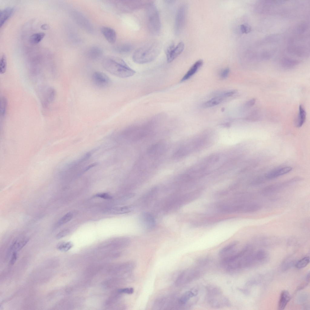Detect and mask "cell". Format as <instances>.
<instances>
[{
    "label": "cell",
    "mask_w": 310,
    "mask_h": 310,
    "mask_svg": "<svg viewBox=\"0 0 310 310\" xmlns=\"http://www.w3.org/2000/svg\"><path fill=\"white\" fill-rule=\"evenodd\" d=\"M48 25L46 24H44L41 25V28L43 30H47L49 28Z\"/></svg>",
    "instance_id": "f6af8a7d"
},
{
    "label": "cell",
    "mask_w": 310,
    "mask_h": 310,
    "mask_svg": "<svg viewBox=\"0 0 310 310\" xmlns=\"http://www.w3.org/2000/svg\"><path fill=\"white\" fill-rule=\"evenodd\" d=\"M223 98L221 96L213 98L204 103L203 105V107L205 108H208L217 105L223 101Z\"/></svg>",
    "instance_id": "4316f807"
},
{
    "label": "cell",
    "mask_w": 310,
    "mask_h": 310,
    "mask_svg": "<svg viewBox=\"0 0 310 310\" xmlns=\"http://www.w3.org/2000/svg\"><path fill=\"white\" fill-rule=\"evenodd\" d=\"M200 272L196 269H189L183 272L177 278L175 284L180 286L197 279L200 276Z\"/></svg>",
    "instance_id": "277c9868"
},
{
    "label": "cell",
    "mask_w": 310,
    "mask_h": 310,
    "mask_svg": "<svg viewBox=\"0 0 310 310\" xmlns=\"http://www.w3.org/2000/svg\"><path fill=\"white\" fill-rule=\"evenodd\" d=\"M292 169V168L290 167L277 168L265 174V177L269 179H275L288 173L290 172Z\"/></svg>",
    "instance_id": "9a60e30c"
},
{
    "label": "cell",
    "mask_w": 310,
    "mask_h": 310,
    "mask_svg": "<svg viewBox=\"0 0 310 310\" xmlns=\"http://www.w3.org/2000/svg\"><path fill=\"white\" fill-rule=\"evenodd\" d=\"M206 291L207 295L209 297H216L221 295L222 292L218 287L213 285L206 286Z\"/></svg>",
    "instance_id": "cb8c5ba5"
},
{
    "label": "cell",
    "mask_w": 310,
    "mask_h": 310,
    "mask_svg": "<svg viewBox=\"0 0 310 310\" xmlns=\"http://www.w3.org/2000/svg\"><path fill=\"white\" fill-rule=\"evenodd\" d=\"M237 243V242L235 241L224 247L219 251V255L220 256H224L234 248Z\"/></svg>",
    "instance_id": "f1b7e54d"
},
{
    "label": "cell",
    "mask_w": 310,
    "mask_h": 310,
    "mask_svg": "<svg viewBox=\"0 0 310 310\" xmlns=\"http://www.w3.org/2000/svg\"><path fill=\"white\" fill-rule=\"evenodd\" d=\"M8 105V101L7 98L2 96L0 99V115L1 117L2 118L5 116Z\"/></svg>",
    "instance_id": "f546056e"
},
{
    "label": "cell",
    "mask_w": 310,
    "mask_h": 310,
    "mask_svg": "<svg viewBox=\"0 0 310 310\" xmlns=\"http://www.w3.org/2000/svg\"><path fill=\"white\" fill-rule=\"evenodd\" d=\"M147 23L150 31L154 35L158 34L161 28L159 12L155 4L150 2L145 5Z\"/></svg>",
    "instance_id": "3957f363"
},
{
    "label": "cell",
    "mask_w": 310,
    "mask_h": 310,
    "mask_svg": "<svg viewBox=\"0 0 310 310\" xmlns=\"http://www.w3.org/2000/svg\"><path fill=\"white\" fill-rule=\"evenodd\" d=\"M12 253L10 262V264L11 265H13L15 263L17 260V257L16 252H14Z\"/></svg>",
    "instance_id": "60d3db41"
},
{
    "label": "cell",
    "mask_w": 310,
    "mask_h": 310,
    "mask_svg": "<svg viewBox=\"0 0 310 310\" xmlns=\"http://www.w3.org/2000/svg\"><path fill=\"white\" fill-rule=\"evenodd\" d=\"M165 150L164 144L160 142H157L150 146L147 150V153L151 157H157L162 154Z\"/></svg>",
    "instance_id": "5bb4252c"
},
{
    "label": "cell",
    "mask_w": 310,
    "mask_h": 310,
    "mask_svg": "<svg viewBox=\"0 0 310 310\" xmlns=\"http://www.w3.org/2000/svg\"><path fill=\"white\" fill-rule=\"evenodd\" d=\"M95 196L107 200L111 199L112 198V197L107 193H99L96 194Z\"/></svg>",
    "instance_id": "ab89813d"
},
{
    "label": "cell",
    "mask_w": 310,
    "mask_h": 310,
    "mask_svg": "<svg viewBox=\"0 0 310 310\" xmlns=\"http://www.w3.org/2000/svg\"><path fill=\"white\" fill-rule=\"evenodd\" d=\"M69 232L68 229L63 230L58 233L56 236L57 239H61L67 235Z\"/></svg>",
    "instance_id": "f35d334b"
},
{
    "label": "cell",
    "mask_w": 310,
    "mask_h": 310,
    "mask_svg": "<svg viewBox=\"0 0 310 310\" xmlns=\"http://www.w3.org/2000/svg\"><path fill=\"white\" fill-rule=\"evenodd\" d=\"M187 11V6L181 5L177 9L175 18L174 31L176 34L180 33L185 24Z\"/></svg>",
    "instance_id": "8992f818"
},
{
    "label": "cell",
    "mask_w": 310,
    "mask_h": 310,
    "mask_svg": "<svg viewBox=\"0 0 310 310\" xmlns=\"http://www.w3.org/2000/svg\"><path fill=\"white\" fill-rule=\"evenodd\" d=\"M261 206L255 203H249L240 205L236 207V210L243 213H254L261 209Z\"/></svg>",
    "instance_id": "e0dca14e"
},
{
    "label": "cell",
    "mask_w": 310,
    "mask_h": 310,
    "mask_svg": "<svg viewBox=\"0 0 310 310\" xmlns=\"http://www.w3.org/2000/svg\"><path fill=\"white\" fill-rule=\"evenodd\" d=\"M197 294V291L193 289L187 291L184 293L180 297L178 300V302L180 304L184 305L190 299L196 296Z\"/></svg>",
    "instance_id": "7402d4cb"
},
{
    "label": "cell",
    "mask_w": 310,
    "mask_h": 310,
    "mask_svg": "<svg viewBox=\"0 0 310 310\" xmlns=\"http://www.w3.org/2000/svg\"><path fill=\"white\" fill-rule=\"evenodd\" d=\"M91 81L94 85L100 88H104L109 86L110 83L109 78L104 73L95 71L91 77Z\"/></svg>",
    "instance_id": "ba28073f"
},
{
    "label": "cell",
    "mask_w": 310,
    "mask_h": 310,
    "mask_svg": "<svg viewBox=\"0 0 310 310\" xmlns=\"http://www.w3.org/2000/svg\"><path fill=\"white\" fill-rule=\"evenodd\" d=\"M290 298V295L289 292L286 290L283 291L281 294L278 302V309L280 310L284 309Z\"/></svg>",
    "instance_id": "44dd1931"
},
{
    "label": "cell",
    "mask_w": 310,
    "mask_h": 310,
    "mask_svg": "<svg viewBox=\"0 0 310 310\" xmlns=\"http://www.w3.org/2000/svg\"><path fill=\"white\" fill-rule=\"evenodd\" d=\"M101 33L110 43H114L117 38V33L113 28L107 26H102L101 28Z\"/></svg>",
    "instance_id": "2e32d148"
},
{
    "label": "cell",
    "mask_w": 310,
    "mask_h": 310,
    "mask_svg": "<svg viewBox=\"0 0 310 310\" xmlns=\"http://www.w3.org/2000/svg\"><path fill=\"white\" fill-rule=\"evenodd\" d=\"M140 219L141 224L147 229H152L155 226V219L150 213L146 212L143 213L140 215Z\"/></svg>",
    "instance_id": "4fadbf2b"
},
{
    "label": "cell",
    "mask_w": 310,
    "mask_h": 310,
    "mask_svg": "<svg viewBox=\"0 0 310 310\" xmlns=\"http://www.w3.org/2000/svg\"><path fill=\"white\" fill-rule=\"evenodd\" d=\"M38 96L42 105L47 107L54 100L56 96L55 90L51 87H45L38 91Z\"/></svg>",
    "instance_id": "5b68a950"
},
{
    "label": "cell",
    "mask_w": 310,
    "mask_h": 310,
    "mask_svg": "<svg viewBox=\"0 0 310 310\" xmlns=\"http://www.w3.org/2000/svg\"><path fill=\"white\" fill-rule=\"evenodd\" d=\"M203 61L200 59L196 62L181 79V82L187 80L193 75L202 65Z\"/></svg>",
    "instance_id": "d6986e66"
},
{
    "label": "cell",
    "mask_w": 310,
    "mask_h": 310,
    "mask_svg": "<svg viewBox=\"0 0 310 310\" xmlns=\"http://www.w3.org/2000/svg\"><path fill=\"white\" fill-rule=\"evenodd\" d=\"M73 217V214L72 212H69L63 216L57 222V226H61L69 221Z\"/></svg>",
    "instance_id": "1f68e13d"
},
{
    "label": "cell",
    "mask_w": 310,
    "mask_h": 310,
    "mask_svg": "<svg viewBox=\"0 0 310 310\" xmlns=\"http://www.w3.org/2000/svg\"><path fill=\"white\" fill-rule=\"evenodd\" d=\"M73 246V243L71 242H61L59 243L57 246V248L59 250L66 252L70 249Z\"/></svg>",
    "instance_id": "d6a6232c"
},
{
    "label": "cell",
    "mask_w": 310,
    "mask_h": 310,
    "mask_svg": "<svg viewBox=\"0 0 310 310\" xmlns=\"http://www.w3.org/2000/svg\"><path fill=\"white\" fill-rule=\"evenodd\" d=\"M133 49V46L129 44H124L117 47L116 51L119 53L125 54L130 52Z\"/></svg>",
    "instance_id": "4dcf8cb0"
},
{
    "label": "cell",
    "mask_w": 310,
    "mask_h": 310,
    "mask_svg": "<svg viewBox=\"0 0 310 310\" xmlns=\"http://www.w3.org/2000/svg\"><path fill=\"white\" fill-rule=\"evenodd\" d=\"M29 240L28 238H24L14 241L10 246L8 251V255L12 252H17L20 250L28 243Z\"/></svg>",
    "instance_id": "ac0fdd59"
},
{
    "label": "cell",
    "mask_w": 310,
    "mask_h": 310,
    "mask_svg": "<svg viewBox=\"0 0 310 310\" xmlns=\"http://www.w3.org/2000/svg\"><path fill=\"white\" fill-rule=\"evenodd\" d=\"M7 68V62L6 57L5 54H3L1 56L0 61V73L3 74L5 73Z\"/></svg>",
    "instance_id": "836d02e7"
},
{
    "label": "cell",
    "mask_w": 310,
    "mask_h": 310,
    "mask_svg": "<svg viewBox=\"0 0 310 310\" xmlns=\"http://www.w3.org/2000/svg\"><path fill=\"white\" fill-rule=\"evenodd\" d=\"M45 33L44 32H38L33 34L30 36L29 41L32 44H35L39 43L44 38Z\"/></svg>",
    "instance_id": "83f0119b"
},
{
    "label": "cell",
    "mask_w": 310,
    "mask_h": 310,
    "mask_svg": "<svg viewBox=\"0 0 310 310\" xmlns=\"http://www.w3.org/2000/svg\"><path fill=\"white\" fill-rule=\"evenodd\" d=\"M236 91H227V92L224 93L221 96L223 98L229 97L233 95L234 94L236 93Z\"/></svg>",
    "instance_id": "b9f144b4"
},
{
    "label": "cell",
    "mask_w": 310,
    "mask_h": 310,
    "mask_svg": "<svg viewBox=\"0 0 310 310\" xmlns=\"http://www.w3.org/2000/svg\"><path fill=\"white\" fill-rule=\"evenodd\" d=\"M131 206H125L112 208L108 210V212L111 214H120L129 213L131 211Z\"/></svg>",
    "instance_id": "484cf974"
},
{
    "label": "cell",
    "mask_w": 310,
    "mask_h": 310,
    "mask_svg": "<svg viewBox=\"0 0 310 310\" xmlns=\"http://www.w3.org/2000/svg\"><path fill=\"white\" fill-rule=\"evenodd\" d=\"M309 262V257H305L298 261L296 263L295 266L298 269L302 268L306 266Z\"/></svg>",
    "instance_id": "e575fe53"
},
{
    "label": "cell",
    "mask_w": 310,
    "mask_h": 310,
    "mask_svg": "<svg viewBox=\"0 0 310 310\" xmlns=\"http://www.w3.org/2000/svg\"><path fill=\"white\" fill-rule=\"evenodd\" d=\"M229 72V68H226L222 72L221 77L223 78H226L228 75Z\"/></svg>",
    "instance_id": "7bdbcfd3"
},
{
    "label": "cell",
    "mask_w": 310,
    "mask_h": 310,
    "mask_svg": "<svg viewBox=\"0 0 310 310\" xmlns=\"http://www.w3.org/2000/svg\"><path fill=\"white\" fill-rule=\"evenodd\" d=\"M306 279L307 281L308 282H309V279H310L309 273H308V274H307V276H306Z\"/></svg>",
    "instance_id": "bcb514c9"
},
{
    "label": "cell",
    "mask_w": 310,
    "mask_h": 310,
    "mask_svg": "<svg viewBox=\"0 0 310 310\" xmlns=\"http://www.w3.org/2000/svg\"><path fill=\"white\" fill-rule=\"evenodd\" d=\"M249 246H246L242 250L233 254L224 257L221 261L222 263L225 265L235 262L246 255L249 251Z\"/></svg>",
    "instance_id": "7c38bea8"
},
{
    "label": "cell",
    "mask_w": 310,
    "mask_h": 310,
    "mask_svg": "<svg viewBox=\"0 0 310 310\" xmlns=\"http://www.w3.org/2000/svg\"><path fill=\"white\" fill-rule=\"evenodd\" d=\"M145 4L140 0L118 1L116 2L117 7L121 11L130 12L139 9Z\"/></svg>",
    "instance_id": "52a82bcc"
},
{
    "label": "cell",
    "mask_w": 310,
    "mask_h": 310,
    "mask_svg": "<svg viewBox=\"0 0 310 310\" xmlns=\"http://www.w3.org/2000/svg\"><path fill=\"white\" fill-rule=\"evenodd\" d=\"M161 49L160 44L157 41L147 44L134 51L132 56L133 61L139 64L150 62L158 56Z\"/></svg>",
    "instance_id": "7a4b0ae2"
},
{
    "label": "cell",
    "mask_w": 310,
    "mask_h": 310,
    "mask_svg": "<svg viewBox=\"0 0 310 310\" xmlns=\"http://www.w3.org/2000/svg\"><path fill=\"white\" fill-rule=\"evenodd\" d=\"M256 101V99L254 98L249 100L245 104L246 106L248 107H252L255 104Z\"/></svg>",
    "instance_id": "ee69618b"
},
{
    "label": "cell",
    "mask_w": 310,
    "mask_h": 310,
    "mask_svg": "<svg viewBox=\"0 0 310 310\" xmlns=\"http://www.w3.org/2000/svg\"><path fill=\"white\" fill-rule=\"evenodd\" d=\"M306 113L303 106L300 105L299 107V112L296 122L297 127H300L305 123L306 118Z\"/></svg>",
    "instance_id": "d4e9b609"
},
{
    "label": "cell",
    "mask_w": 310,
    "mask_h": 310,
    "mask_svg": "<svg viewBox=\"0 0 310 310\" xmlns=\"http://www.w3.org/2000/svg\"><path fill=\"white\" fill-rule=\"evenodd\" d=\"M103 54L102 50L100 48L97 46H93L91 47L89 50L87 52L88 57L93 60H96L100 59L102 56Z\"/></svg>",
    "instance_id": "603a6c76"
},
{
    "label": "cell",
    "mask_w": 310,
    "mask_h": 310,
    "mask_svg": "<svg viewBox=\"0 0 310 310\" xmlns=\"http://www.w3.org/2000/svg\"><path fill=\"white\" fill-rule=\"evenodd\" d=\"M207 303L211 307L216 308H219L224 307H229L231 305V302L228 298L221 295L209 297Z\"/></svg>",
    "instance_id": "30bf717a"
},
{
    "label": "cell",
    "mask_w": 310,
    "mask_h": 310,
    "mask_svg": "<svg viewBox=\"0 0 310 310\" xmlns=\"http://www.w3.org/2000/svg\"><path fill=\"white\" fill-rule=\"evenodd\" d=\"M14 10V9L13 8L8 7L1 11L0 12V27L1 28L12 15Z\"/></svg>",
    "instance_id": "ffe728a7"
},
{
    "label": "cell",
    "mask_w": 310,
    "mask_h": 310,
    "mask_svg": "<svg viewBox=\"0 0 310 310\" xmlns=\"http://www.w3.org/2000/svg\"><path fill=\"white\" fill-rule=\"evenodd\" d=\"M240 29L242 33L246 34L252 31V28L248 24H242L240 26Z\"/></svg>",
    "instance_id": "8d00e7d4"
},
{
    "label": "cell",
    "mask_w": 310,
    "mask_h": 310,
    "mask_svg": "<svg viewBox=\"0 0 310 310\" xmlns=\"http://www.w3.org/2000/svg\"><path fill=\"white\" fill-rule=\"evenodd\" d=\"M102 64L106 71L120 78H128L135 73V71L130 68L124 60L117 57L106 56L103 59Z\"/></svg>",
    "instance_id": "6da1fadb"
},
{
    "label": "cell",
    "mask_w": 310,
    "mask_h": 310,
    "mask_svg": "<svg viewBox=\"0 0 310 310\" xmlns=\"http://www.w3.org/2000/svg\"><path fill=\"white\" fill-rule=\"evenodd\" d=\"M73 17L75 21L81 27L86 31L91 32L92 31V26L87 18L80 12H73Z\"/></svg>",
    "instance_id": "8fae6325"
},
{
    "label": "cell",
    "mask_w": 310,
    "mask_h": 310,
    "mask_svg": "<svg viewBox=\"0 0 310 310\" xmlns=\"http://www.w3.org/2000/svg\"><path fill=\"white\" fill-rule=\"evenodd\" d=\"M134 289L132 288H126L120 289L118 292L120 293H123L128 294H133L134 292Z\"/></svg>",
    "instance_id": "74e56055"
},
{
    "label": "cell",
    "mask_w": 310,
    "mask_h": 310,
    "mask_svg": "<svg viewBox=\"0 0 310 310\" xmlns=\"http://www.w3.org/2000/svg\"><path fill=\"white\" fill-rule=\"evenodd\" d=\"M266 256V253L264 251L260 250L256 253L255 258L257 260L261 261L265 259Z\"/></svg>",
    "instance_id": "d590c367"
},
{
    "label": "cell",
    "mask_w": 310,
    "mask_h": 310,
    "mask_svg": "<svg viewBox=\"0 0 310 310\" xmlns=\"http://www.w3.org/2000/svg\"><path fill=\"white\" fill-rule=\"evenodd\" d=\"M184 48V43L182 41L176 45L174 44L170 45L166 51L168 62H171L178 57L183 52Z\"/></svg>",
    "instance_id": "9c48e42d"
}]
</instances>
